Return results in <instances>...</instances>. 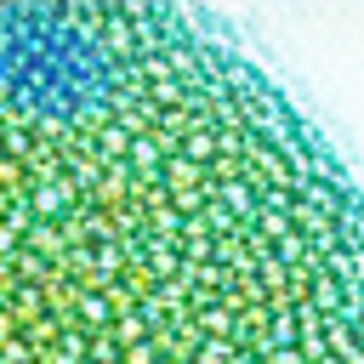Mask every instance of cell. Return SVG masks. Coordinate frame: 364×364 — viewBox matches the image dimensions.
<instances>
[{
    "instance_id": "1",
    "label": "cell",
    "mask_w": 364,
    "mask_h": 364,
    "mask_svg": "<svg viewBox=\"0 0 364 364\" xmlns=\"http://www.w3.org/2000/svg\"><path fill=\"white\" fill-rule=\"evenodd\" d=\"M0 364H364V182L210 11L0 0Z\"/></svg>"
}]
</instances>
